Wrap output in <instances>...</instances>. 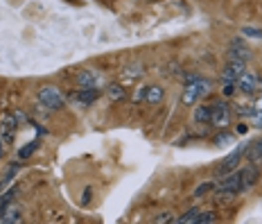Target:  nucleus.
<instances>
[{
	"instance_id": "f257e3e1",
	"label": "nucleus",
	"mask_w": 262,
	"mask_h": 224,
	"mask_svg": "<svg viewBox=\"0 0 262 224\" xmlns=\"http://www.w3.org/2000/svg\"><path fill=\"white\" fill-rule=\"evenodd\" d=\"M39 100L43 107L52 109V111H57V109H63L66 107V102H63V95L59 93V88L54 86H43L39 91Z\"/></svg>"
},
{
	"instance_id": "f03ea898",
	"label": "nucleus",
	"mask_w": 262,
	"mask_h": 224,
	"mask_svg": "<svg viewBox=\"0 0 262 224\" xmlns=\"http://www.w3.org/2000/svg\"><path fill=\"white\" fill-rule=\"evenodd\" d=\"M244 152H247V145H240L238 150H233L231 154L226 156V159H224L222 163H219L217 168H215V175L219 177V175H228L231 170H235V166L240 163V159H242V154H244Z\"/></svg>"
},
{
	"instance_id": "7ed1b4c3",
	"label": "nucleus",
	"mask_w": 262,
	"mask_h": 224,
	"mask_svg": "<svg viewBox=\"0 0 262 224\" xmlns=\"http://www.w3.org/2000/svg\"><path fill=\"white\" fill-rule=\"evenodd\" d=\"M0 138L5 145H11L16 138V118L11 113H2L0 118Z\"/></svg>"
},
{
	"instance_id": "20e7f679",
	"label": "nucleus",
	"mask_w": 262,
	"mask_h": 224,
	"mask_svg": "<svg viewBox=\"0 0 262 224\" xmlns=\"http://www.w3.org/2000/svg\"><path fill=\"white\" fill-rule=\"evenodd\" d=\"M213 116H210V122H213L215 127H228V122H231V111H228V104H224V102H217V104H213Z\"/></svg>"
},
{
	"instance_id": "39448f33",
	"label": "nucleus",
	"mask_w": 262,
	"mask_h": 224,
	"mask_svg": "<svg viewBox=\"0 0 262 224\" xmlns=\"http://www.w3.org/2000/svg\"><path fill=\"white\" fill-rule=\"evenodd\" d=\"M247 70V63L244 61H235V59H228L226 68L222 70V79L224 82H238L240 75Z\"/></svg>"
},
{
	"instance_id": "423d86ee",
	"label": "nucleus",
	"mask_w": 262,
	"mask_h": 224,
	"mask_svg": "<svg viewBox=\"0 0 262 224\" xmlns=\"http://www.w3.org/2000/svg\"><path fill=\"white\" fill-rule=\"evenodd\" d=\"M238 88H240L242 93H247V95L256 93V88H258L256 77H253L251 73H242V75H240V79H238Z\"/></svg>"
},
{
	"instance_id": "0eeeda50",
	"label": "nucleus",
	"mask_w": 262,
	"mask_h": 224,
	"mask_svg": "<svg viewBox=\"0 0 262 224\" xmlns=\"http://www.w3.org/2000/svg\"><path fill=\"white\" fill-rule=\"evenodd\" d=\"M197 98H199V88H197V84L188 82L183 88V95H181V102H183L185 107H192V104L197 102Z\"/></svg>"
},
{
	"instance_id": "6e6552de",
	"label": "nucleus",
	"mask_w": 262,
	"mask_h": 224,
	"mask_svg": "<svg viewBox=\"0 0 262 224\" xmlns=\"http://www.w3.org/2000/svg\"><path fill=\"white\" fill-rule=\"evenodd\" d=\"M240 181H242V190H244V188H251V186L258 181L256 166H247L244 170H240Z\"/></svg>"
},
{
	"instance_id": "1a4fd4ad",
	"label": "nucleus",
	"mask_w": 262,
	"mask_h": 224,
	"mask_svg": "<svg viewBox=\"0 0 262 224\" xmlns=\"http://www.w3.org/2000/svg\"><path fill=\"white\" fill-rule=\"evenodd\" d=\"M23 220V215H20L18 206H7L5 209V215L0 218V224H16Z\"/></svg>"
},
{
	"instance_id": "9d476101",
	"label": "nucleus",
	"mask_w": 262,
	"mask_h": 224,
	"mask_svg": "<svg viewBox=\"0 0 262 224\" xmlns=\"http://www.w3.org/2000/svg\"><path fill=\"white\" fill-rule=\"evenodd\" d=\"M97 98H100V91H97V86L82 88V91H79V95H77V102L79 104H91V102H95Z\"/></svg>"
},
{
	"instance_id": "9b49d317",
	"label": "nucleus",
	"mask_w": 262,
	"mask_h": 224,
	"mask_svg": "<svg viewBox=\"0 0 262 224\" xmlns=\"http://www.w3.org/2000/svg\"><path fill=\"white\" fill-rule=\"evenodd\" d=\"M77 84H79L82 88H93V86H97L95 73H91V70H82V73L77 75Z\"/></svg>"
},
{
	"instance_id": "f8f14e48",
	"label": "nucleus",
	"mask_w": 262,
	"mask_h": 224,
	"mask_svg": "<svg viewBox=\"0 0 262 224\" xmlns=\"http://www.w3.org/2000/svg\"><path fill=\"white\" fill-rule=\"evenodd\" d=\"M160 100H163V88H160V86H149V88H145V102L158 104Z\"/></svg>"
},
{
	"instance_id": "ddd939ff",
	"label": "nucleus",
	"mask_w": 262,
	"mask_h": 224,
	"mask_svg": "<svg viewBox=\"0 0 262 224\" xmlns=\"http://www.w3.org/2000/svg\"><path fill=\"white\" fill-rule=\"evenodd\" d=\"M210 116H213V109L206 107V104H204V107H197V109H194V120L199 122V125H208Z\"/></svg>"
},
{
	"instance_id": "4468645a",
	"label": "nucleus",
	"mask_w": 262,
	"mask_h": 224,
	"mask_svg": "<svg viewBox=\"0 0 262 224\" xmlns=\"http://www.w3.org/2000/svg\"><path fill=\"white\" fill-rule=\"evenodd\" d=\"M228 59H235V61H244V63H247L249 50L242 48V45L238 48V43H233V48H231V52H228Z\"/></svg>"
},
{
	"instance_id": "2eb2a0df",
	"label": "nucleus",
	"mask_w": 262,
	"mask_h": 224,
	"mask_svg": "<svg viewBox=\"0 0 262 224\" xmlns=\"http://www.w3.org/2000/svg\"><path fill=\"white\" fill-rule=\"evenodd\" d=\"M199 213H201L199 209L185 211V213L181 215V218H176V224H192V222H197V220H199Z\"/></svg>"
},
{
	"instance_id": "dca6fc26",
	"label": "nucleus",
	"mask_w": 262,
	"mask_h": 224,
	"mask_svg": "<svg viewBox=\"0 0 262 224\" xmlns=\"http://www.w3.org/2000/svg\"><path fill=\"white\" fill-rule=\"evenodd\" d=\"M107 93H109V98L116 100V102H118V100H125V88H122L120 84H111Z\"/></svg>"
},
{
	"instance_id": "f3484780",
	"label": "nucleus",
	"mask_w": 262,
	"mask_h": 224,
	"mask_svg": "<svg viewBox=\"0 0 262 224\" xmlns=\"http://www.w3.org/2000/svg\"><path fill=\"white\" fill-rule=\"evenodd\" d=\"M36 147H39V141H32L29 145H25L23 150L18 152V159H29V156L34 154V150H36Z\"/></svg>"
},
{
	"instance_id": "a211bd4d",
	"label": "nucleus",
	"mask_w": 262,
	"mask_h": 224,
	"mask_svg": "<svg viewBox=\"0 0 262 224\" xmlns=\"http://www.w3.org/2000/svg\"><path fill=\"white\" fill-rule=\"evenodd\" d=\"M14 195H16V188H11L9 193H5V195L0 197V215H2V211H5L7 206L11 204V200H14Z\"/></svg>"
},
{
	"instance_id": "6ab92c4d",
	"label": "nucleus",
	"mask_w": 262,
	"mask_h": 224,
	"mask_svg": "<svg viewBox=\"0 0 262 224\" xmlns=\"http://www.w3.org/2000/svg\"><path fill=\"white\" fill-rule=\"evenodd\" d=\"M140 75H142L140 66H133V68H127L125 70V79H131V82H133V79H138Z\"/></svg>"
},
{
	"instance_id": "aec40b11",
	"label": "nucleus",
	"mask_w": 262,
	"mask_h": 224,
	"mask_svg": "<svg viewBox=\"0 0 262 224\" xmlns=\"http://www.w3.org/2000/svg\"><path fill=\"white\" fill-rule=\"evenodd\" d=\"M194 84H197V88H199V95H208L210 82H206V79H194Z\"/></svg>"
},
{
	"instance_id": "412c9836",
	"label": "nucleus",
	"mask_w": 262,
	"mask_h": 224,
	"mask_svg": "<svg viewBox=\"0 0 262 224\" xmlns=\"http://www.w3.org/2000/svg\"><path fill=\"white\" fill-rule=\"evenodd\" d=\"M244 36H251V39H262V29H253V27H242Z\"/></svg>"
},
{
	"instance_id": "4be33fe9",
	"label": "nucleus",
	"mask_w": 262,
	"mask_h": 224,
	"mask_svg": "<svg viewBox=\"0 0 262 224\" xmlns=\"http://www.w3.org/2000/svg\"><path fill=\"white\" fill-rule=\"evenodd\" d=\"M215 188V184H201L199 188L194 190V197H201V195H206V193H208V190H213Z\"/></svg>"
},
{
	"instance_id": "5701e85b",
	"label": "nucleus",
	"mask_w": 262,
	"mask_h": 224,
	"mask_svg": "<svg viewBox=\"0 0 262 224\" xmlns=\"http://www.w3.org/2000/svg\"><path fill=\"white\" fill-rule=\"evenodd\" d=\"M235 86H238V82H224V95L231 98V95L235 93Z\"/></svg>"
},
{
	"instance_id": "b1692460",
	"label": "nucleus",
	"mask_w": 262,
	"mask_h": 224,
	"mask_svg": "<svg viewBox=\"0 0 262 224\" xmlns=\"http://www.w3.org/2000/svg\"><path fill=\"white\" fill-rule=\"evenodd\" d=\"M199 224H210L215 222V213H199V220H197Z\"/></svg>"
},
{
	"instance_id": "393cba45",
	"label": "nucleus",
	"mask_w": 262,
	"mask_h": 224,
	"mask_svg": "<svg viewBox=\"0 0 262 224\" xmlns=\"http://www.w3.org/2000/svg\"><path fill=\"white\" fill-rule=\"evenodd\" d=\"M253 161H258V163H262V141L258 143L256 147H253Z\"/></svg>"
},
{
	"instance_id": "a878e982",
	"label": "nucleus",
	"mask_w": 262,
	"mask_h": 224,
	"mask_svg": "<svg viewBox=\"0 0 262 224\" xmlns=\"http://www.w3.org/2000/svg\"><path fill=\"white\" fill-rule=\"evenodd\" d=\"M154 222H158V224H160V222H172V213H170V211H167V213H160L158 218L154 220Z\"/></svg>"
},
{
	"instance_id": "bb28decb",
	"label": "nucleus",
	"mask_w": 262,
	"mask_h": 224,
	"mask_svg": "<svg viewBox=\"0 0 262 224\" xmlns=\"http://www.w3.org/2000/svg\"><path fill=\"white\" fill-rule=\"evenodd\" d=\"M253 118H256V127L258 129H262V113H256Z\"/></svg>"
},
{
	"instance_id": "cd10ccee",
	"label": "nucleus",
	"mask_w": 262,
	"mask_h": 224,
	"mask_svg": "<svg viewBox=\"0 0 262 224\" xmlns=\"http://www.w3.org/2000/svg\"><path fill=\"white\" fill-rule=\"evenodd\" d=\"M253 109H256V113H262V98L258 100L256 104H253Z\"/></svg>"
},
{
	"instance_id": "c85d7f7f",
	"label": "nucleus",
	"mask_w": 262,
	"mask_h": 224,
	"mask_svg": "<svg viewBox=\"0 0 262 224\" xmlns=\"http://www.w3.org/2000/svg\"><path fill=\"white\" fill-rule=\"evenodd\" d=\"M231 141V136H219L217 138V145H224V143H228Z\"/></svg>"
},
{
	"instance_id": "c756f323",
	"label": "nucleus",
	"mask_w": 262,
	"mask_h": 224,
	"mask_svg": "<svg viewBox=\"0 0 262 224\" xmlns=\"http://www.w3.org/2000/svg\"><path fill=\"white\" fill-rule=\"evenodd\" d=\"M88 200H91V188L84 190V202H88Z\"/></svg>"
}]
</instances>
